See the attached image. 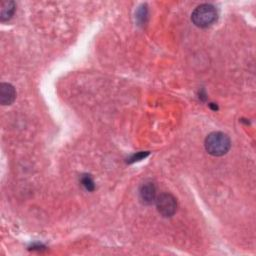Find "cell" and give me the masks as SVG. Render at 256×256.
Instances as JSON below:
<instances>
[{"label": "cell", "instance_id": "obj_1", "mask_svg": "<svg viewBox=\"0 0 256 256\" xmlns=\"http://www.w3.org/2000/svg\"><path fill=\"white\" fill-rule=\"evenodd\" d=\"M230 146V138L223 132H212L205 139V149L213 156H222L226 154Z\"/></svg>", "mask_w": 256, "mask_h": 256}, {"label": "cell", "instance_id": "obj_2", "mask_svg": "<svg viewBox=\"0 0 256 256\" xmlns=\"http://www.w3.org/2000/svg\"><path fill=\"white\" fill-rule=\"evenodd\" d=\"M217 10L211 4H202L195 8L191 15L193 23L200 28H206L217 20Z\"/></svg>", "mask_w": 256, "mask_h": 256}, {"label": "cell", "instance_id": "obj_3", "mask_svg": "<svg viewBox=\"0 0 256 256\" xmlns=\"http://www.w3.org/2000/svg\"><path fill=\"white\" fill-rule=\"evenodd\" d=\"M157 210L164 216V217H171L176 212L177 201L173 195L169 193H162L155 200Z\"/></svg>", "mask_w": 256, "mask_h": 256}, {"label": "cell", "instance_id": "obj_4", "mask_svg": "<svg viewBox=\"0 0 256 256\" xmlns=\"http://www.w3.org/2000/svg\"><path fill=\"white\" fill-rule=\"evenodd\" d=\"M16 98V91L9 83H1L0 85V102L2 105H10Z\"/></svg>", "mask_w": 256, "mask_h": 256}, {"label": "cell", "instance_id": "obj_5", "mask_svg": "<svg viewBox=\"0 0 256 256\" xmlns=\"http://www.w3.org/2000/svg\"><path fill=\"white\" fill-rule=\"evenodd\" d=\"M140 198L145 204H151L156 200V188L153 183H145L140 189Z\"/></svg>", "mask_w": 256, "mask_h": 256}, {"label": "cell", "instance_id": "obj_6", "mask_svg": "<svg viewBox=\"0 0 256 256\" xmlns=\"http://www.w3.org/2000/svg\"><path fill=\"white\" fill-rule=\"evenodd\" d=\"M15 12V3L13 1H5L2 2L1 12H0V19L2 22L8 21L12 18Z\"/></svg>", "mask_w": 256, "mask_h": 256}, {"label": "cell", "instance_id": "obj_7", "mask_svg": "<svg viewBox=\"0 0 256 256\" xmlns=\"http://www.w3.org/2000/svg\"><path fill=\"white\" fill-rule=\"evenodd\" d=\"M82 185L89 191L94 189V182L89 175H86L82 178Z\"/></svg>", "mask_w": 256, "mask_h": 256}]
</instances>
